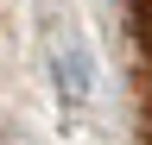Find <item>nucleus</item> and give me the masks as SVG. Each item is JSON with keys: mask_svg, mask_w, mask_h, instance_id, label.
Returning <instances> with one entry per match:
<instances>
[{"mask_svg": "<svg viewBox=\"0 0 152 145\" xmlns=\"http://www.w3.org/2000/svg\"><path fill=\"white\" fill-rule=\"evenodd\" d=\"M51 76H57V95H64L70 107L89 101V88H95V57H89L83 32H76L70 19H64V32H51Z\"/></svg>", "mask_w": 152, "mask_h": 145, "instance_id": "1", "label": "nucleus"}]
</instances>
